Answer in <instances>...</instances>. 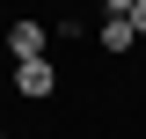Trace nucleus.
I'll return each instance as SVG.
<instances>
[{
	"label": "nucleus",
	"mask_w": 146,
	"mask_h": 139,
	"mask_svg": "<svg viewBox=\"0 0 146 139\" xmlns=\"http://www.w3.org/2000/svg\"><path fill=\"white\" fill-rule=\"evenodd\" d=\"M139 15V0H102V22H131Z\"/></svg>",
	"instance_id": "4"
},
{
	"label": "nucleus",
	"mask_w": 146,
	"mask_h": 139,
	"mask_svg": "<svg viewBox=\"0 0 146 139\" xmlns=\"http://www.w3.org/2000/svg\"><path fill=\"white\" fill-rule=\"evenodd\" d=\"M131 44H139V29H131V22H102V51H110V59H124Z\"/></svg>",
	"instance_id": "3"
},
{
	"label": "nucleus",
	"mask_w": 146,
	"mask_h": 139,
	"mask_svg": "<svg viewBox=\"0 0 146 139\" xmlns=\"http://www.w3.org/2000/svg\"><path fill=\"white\" fill-rule=\"evenodd\" d=\"M131 29H139V37H146V0H139V15H131Z\"/></svg>",
	"instance_id": "5"
},
{
	"label": "nucleus",
	"mask_w": 146,
	"mask_h": 139,
	"mask_svg": "<svg viewBox=\"0 0 146 139\" xmlns=\"http://www.w3.org/2000/svg\"><path fill=\"white\" fill-rule=\"evenodd\" d=\"M0 139H7V132H0Z\"/></svg>",
	"instance_id": "6"
},
{
	"label": "nucleus",
	"mask_w": 146,
	"mask_h": 139,
	"mask_svg": "<svg viewBox=\"0 0 146 139\" xmlns=\"http://www.w3.org/2000/svg\"><path fill=\"white\" fill-rule=\"evenodd\" d=\"M15 95L51 103V95H58V66H51V59H22V66H15Z\"/></svg>",
	"instance_id": "1"
},
{
	"label": "nucleus",
	"mask_w": 146,
	"mask_h": 139,
	"mask_svg": "<svg viewBox=\"0 0 146 139\" xmlns=\"http://www.w3.org/2000/svg\"><path fill=\"white\" fill-rule=\"evenodd\" d=\"M0 44H7V59H15V66H22V59H44V22H29V15L7 22V37H0Z\"/></svg>",
	"instance_id": "2"
}]
</instances>
